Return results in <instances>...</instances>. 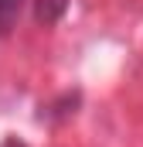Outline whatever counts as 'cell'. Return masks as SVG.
Returning <instances> with one entry per match:
<instances>
[{"label": "cell", "instance_id": "6da1fadb", "mask_svg": "<svg viewBox=\"0 0 143 147\" xmlns=\"http://www.w3.org/2000/svg\"><path fill=\"white\" fill-rule=\"evenodd\" d=\"M65 10H68V0H34V21L44 28L58 24L65 17Z\"/></svg>", "mask_w": 143, "mask_h": 147}, {"label": "cell", "instance_id": "7a4b0ae2", "mask_svg": "<svg viewBox=\"0 0 143 147\" xmlns=\"http://www.w3.org/2000/svg\"><path fill=\"white\" fill-rule=\"evenodd\" d=\"M21 7H24V0H0V38H7L17 28Z\"/></svg>", "mask_w": 143, "mask_h": 147}]
</instances>
